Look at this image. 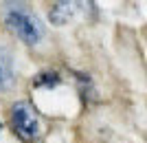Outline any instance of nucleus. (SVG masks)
<instances>
[{"instance_id":"nucleus-1","label":"nucleus","mask_w":147,"mask_h":143,"mask_svg":"<svg viewBox=\"0 0 147 143\" xmlns=\"http://www.w3.org/2000/svg\"><path fill=\"white\" fill-rule=\"evenodd\" d=\"M11 128H13V134L22 143H42V139H44V123L29 101L13 104Z\"/></svg>"},{"instance_id":"nucleus-2","label":"nucleus","mask_w":147,"mask_h":143,"mask_svg":"<svg viewBox=\"0 0 147 143\" xmlns=\"http://www.w3.org/2000/svg\"><path fill=\"white\" fill-rule=\"evenodd\" d=\"M5 22L22 42H26V44L42 42V35H44L42 24L37 22V18L33 13L26 11L24 7H20V5L7 7L5 9Z\"/></svg>"},{"instance_id":"nucleus-3","label":"nucleus","mask_w":147,"mask_h":143,"mask_svg":"<svg viewBox=\"0 0 147 143\" xmlns=\"http://www.w3.org/2000/svg\"><path fill=\"white\" fill-rule=\"evenodd\" d=\"M84 5H86V2H66V0L55 2V5L49 9V20L55 26H61V24H66V22H70V20L84 9Z\"/></svg>"},{"instance_id":"nucleus-4","label":"nucleus","mask_w":147,"mask_h":143,"mask_svg":"<svg viewBox=\"0 0 147 143\" xmlns=\"http://www.w3.org/2000/svg\"><path fill=\"white\" fill-rule=\"evenodd\" d=\"M16 84V73H13V57L9 49L0 46V93H7Z\"/></svg>"},{"instance_id":"nucleus-5","label":"nucleus","mask_w":147,"mask_h":143,"mask_svg":"<svg viewBox=\"0 0 147 143\" xmlns=\"http://www.w3.org/2000/svg\"><path fill=\"white\" fill-rule=\"evenodd\" d=\"M55 84H59V77L55 73H40L33 81V86H55Z\"/></svg>"}]
</instances>
